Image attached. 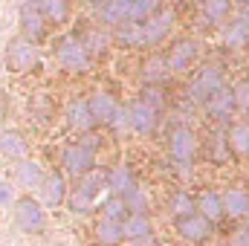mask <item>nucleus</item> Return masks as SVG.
I'll use <instances>...</instances> for the list:
<instances>
[{
  "instance_id": "nucleus-41",
  "label": "nucleus",
  "mask_w": 249,
  "mask_h": 246,
  "mask_svg": "<svg viewBox=\"0 0 249 246\" xmlns=\"http://www.w3.org/2000/svg\"><path fill=\"white\" fill-rule=\"evenodd\" d=\"M130 246H160V241L151 235V238H142V241H130Z\"/></svg>"
},
{
  "instance_id": "nucleus-15",
  "label": "nucleus",
  "mask_w": 249,
  "mask_h": 246,
  "mask_svg": "<svg viewBox=\"0 0 249 246\" xmlns=\"http://www.w3.org/2000/svg\"><path fill=\"white\" fill-rule=\"evenodd\" d=\"M203 107L209 110L212 119H217V122H229V119L238 113V107H235V96H232V87L226 84V87L214 90V93L203 102Z\"/></svg>"
},
{
  "instance_id": "nucleus-27",
  "label": "nucleus",
  "mask_w": 249,
  "mask_h": 246,
  "mask_svg": "<svg viewBox=\"0 0 249 246\" xmlns=\"http://www.w3.org/2000/svg\"><path fill=\"white\" fill-rule=\"evenodd\" d=\"M38 12L47 23H67L70 20V0H35Z\"/></svg>"
},
{
  "instance_id": "nucleus-46",
  "label": "nucleus",
  "mask_w": 249,
  "mask_h": 246,
  "mask_svg": "<svg viewBox=\"0 0 249 246\" xmlns=\"http://www.w3.org/2000/svg\"><path fill=\"white\" fill-rule=\"evenodd\" d=\"M160 246H165V244H160Z\"/></svg>"
},
{
  "instance_id": "nucleus-24",
  "label": "nucleus",
  "mask_w": 249,
  "mask_h": 246,
  "mask_svg": "<svg viewBox=\"0 0 249 246\" xmlns=\"http://www.w3.org/2000/svg\"><path fill=\"white\" fill-rule=\"evenodd\" d=\"M223 136H226V145H229L232 157H241V159H247V157H249V122H235V124H229V130H226Z\"/></svg>"
},
{
  "instance_id": "nucleus-11",
  "label": "nucleus",
  "mask_w": 249,
  "mask_h": 246,
  "mask_svg": "<svg viewBox=\"0 0 249 246\" xmlns=\"http://www.w3.org/2000/svg\"><path fill=\"white\" fill-rule=\"evenodd\" d=\"M67 191H70V185H67L64 171H50V174H44V180L38 185V203L44 209H58L67 200Z\"/></svg>"
},
{
  "instance_id": "nucleus-29",
  "label": "nucleus",
  "mask_w": 249,
  "mask_h": 246,
  "mask_svg": "<svg viewBox=\"0 0 249 246\" xmlns=\"http://www.w3.org/2000/svg\"><path fill=\"white\" fill-rule=\"evenodd\" d=\"M223 44H226L229 50L249 47V26L241 20V18H235V20L226 23V29H223Z\"/></svg>"
},
{
  "instance_id": "nucleus-31",
  "label": "nucleus",
  "mask_w": 249,
  "mask_h": 246,
  "mask_svg": "<svg viewBox=\"0 0 249 246\" xmlns=\"http://www.w3.org/2000/svg\"><path fill=\"white\" fill-rule=\"evenodd\" d=\"M197 211V200L188 194V191H174L168 197V214L177 220V217H186V214H194Z\"/></svg>"
},
{
  "instance_id": "nucleus-40",
  "label": "nucleus",
  "mask_w": 249,
  "mask_h": 246,
  "mask_svg": "<svg viewBox=\"0 0 249 246\" xmlns=\"http://www.w3.org/2000/svg\"><path fill=\"white\" fill-rule=\"evenodd\" d=\"M29 110H32V116H35V113H41V116H38L41 122H47V116H53V107H50V102H47L44 96L32 99V102H29Z\"/></svg>"
},
{
  "instance_id": "nucleus-44",
  "label": "nucleus",
  "mask_w": 249,
  "mask_h": 246,
  "mask_svg": "<svg viewBox=\"0 0 249 246\" xmlns=\"http://www.w3.org/2000/svg\"><path fill=\"white\" fill-rule=\"evenodd\" d=\"M238 3H241V6H249V0H238Z\"/></svg>"
},
{
  "instance_id": "nucleus-10",
  "label": "nucleus",
  "mask_w": 249,
  "mask_h": 246,
  "mask_svg": "<svg viewBox=\"0 0 249 246\" xmlns=\"http://www.w3.org/2000/svg\"><path fill=\"white\" fill-rule=\"evenodd\" d=\"M197 55H200V44L194 38H180V41H174L168 47L165 64H168L171 72H188L194 67V61H197Z\"/></svg>"
},
{
  "instance_id": "nucleus-1",
  "label": "nucleus",
  "mask_w": 249,
  "mask_h": 246,
  "mask_svg": "<svg viewBox=\"0 0 249 246\" xmlns=\"http://www.w3.org/2000/svg\"><path fill=\"white\" fill-rule=\"evenodd\" d=\"M107 188V174L105 171H99V168H93V171H87L84 177H78V183L72 185V191H67V209L72 211V214H78V217H84V214H90L93 209H96V203H99V194Z\"/></svg>"
},
{
  "instance_id": "nucleus-33",
  "label": "nucleus",
  "mask_w": 249,
  "mask_h": 246,
  "mask_svg": "<svg viewBox=\"0 0 249 246\" xmlns=\"http://www.w3.org/2000/svg\"><path fill=\"white\" fill-rule=\"evenodd\" d=\"M162 9V0H130V23H142Z\"/></svg>"
},
{
  "instance_id": "nucleus-12",
  "label": "nucleus",
  "mask_w": 249,
  "mask_h": 246,
  "mask_svg": "<svg viewBox=\"0 0 249 246\" xmlns=\"http://www.w3.org/2000/svg\"><path fill=\"white\" fill-rule=\"evenodd\" d=\"M124 113H127V127H130V130H136L139 136L154 133V130H157V124H160V110H154V107H151V105H145L142 99L130 102V105L124 107Z\"/></svg>"
},
{
  "instance_id": "nucleus-36",
  "label": "nucleus",
  "mask_w": 249,
  "mask_h": 246,
  "mask_svg": "<svg viewBox=\"0 0 249 246\" xmlns=\"http://www.w3.org/2000/svg\"><path fill=\"white\" fill-rule=\"evenodd\" d=\"M110 35H113V41L122 44V47H139V23H122V26H116Z\"/></svg>"
},
{
  "instance_id": "nucleus-6",
  "label": "nucleus",
  "mask_w": 249,
  "mask_h": 246,
  "mask_svg": "<svg viewBox=\"0 0 249 246\" xmlns=\"http://www.w3.org/2000/svg\"><path fill=\"white\" fill-rule=\"evenodd\" d=\"M177 23V15L171 9H160L148 20L139 23V47H160L171 38V29Z\"/></svg>"
},
{
  "instance_id": "nucleus-35",
  "label": "nucleus",
  "mask_w": 249,
  "mask_h": 246,
  "mask_svg": "<svg viewBox=\"0 0 249 246\" xmlns=\"http://www.w3.org/2000/svg\"><path fill=\"white\" fill-rule=\"evenodd\" d=\"M209 157H212V162H217V165H226L229 159H235L232 151H229V145H226V136H223V133H214V136L209 139Z\"/></svg>"
},
{
  "instance_id": "nucleus-16",
  "label": "nucleus",
  "mask_w": 249,
  "mask_h": 246,
  "mask_svg": "<svg viewBox=\"0 0 249 246\" xmlns=\"http://www.w3.org/2000/svg\"><path fill=\"white\" fill-rule=\"evenodd\" d=\"M136 185H139L136 171H133V165H127V162H119V165H113V168L107 171V191L116 194V197H124V194L133 191Z\"/></svg>"
},
{
  "instance_id": "nucleus-9",
  "label": "nucleus",
  "mask_w": 249,
  "mask_h": 246,
  "mask_svg": "<svg viewBox=\"0 0 249 246\" xmlns=\"http://www.w3.org/2000/svg\"><path fill=\"white\" fill-rule=\"evenodd\" d=\"M174 232L186 241V244H194V246H200V244H206L209 238H212V232H214V223H209L203 214H186V217H177L174 220Z\"/></svg>"
},
{
  "instance_id": "nucleus-7",
  "label": "nucleus",
  "mask_w": 249,
  "mask_h": 246,
  "mask_svg": "<svg viewBox=\"0 0 249 246\" xmlns=\"http://www.w3.org/2000/svg\"><path fill=\"white\" fill-rule=\"evenodd\" d=\"M220 87H226V72H223V64H206L200 72H197V78L188 84L186 96L188 102H194V105H203L214 90H220Z\"/></svg>"
},
{
  "instance_id": "nucleus-17",
  "label": "nucleus",
  "mask_w": 249,
  "mask_h": 246,
  "mask_svg": "<svg viewBox=\"0 0 249 246\" xmlns=\"http://www.w3.org/2000/svg\"><path fill=\"white\" fill-rule=\"evenodd\" d=\"M44 174H47V171H44L41 162L32 159V157H23V159L15 162V185H20V188H26V191L38 188L41 180H44Z\"/></svg>"
},
{
  "instance_id": "nucleus-30",
  "label": "nucleus",
  "mask_w": 249,
  "mask_h": 246,
  "mask_svg": "<svg viewBox=\"0 0 249 246\" xmlns=\"http://www.w3.org/2000/svg\"><path fill=\"white\" fill-rule=\"evenodd\" d=\"M96 241H99V246H119L124 241L122 235V223H113V220H99L96 223Z\"/></svg>"
},
{
  "instance_id": "nucleus-23",
  "label": "nucleus",
  "mask_w": 249,
  "mask_h": 246,
  "mask_svg": "<svg viewBox=\"0 0 249 246\" xmlns=\"http://www.w3.org/2000/svg\"><path fill=\"white\" fill-rule=\"evenodd\" d=\"M78 38H81V44H84V50H87L90 58H93V55H105V53L110 50V44H113L110 29H102V26H93V29H87V32L78 35Z\"/></svg>"
},
{
  "instance_id": "nucleus-18",
  "label": "nucleus",
  "mask_w": 249,
  "mask_h": 246,
  "mask_svg": "<svg viewBox=\"0 0 249 246\" xmlns=\"http://www.w3.org/2000/svg\"><path fill=\"white\" fill-rule=\"evenodd\" d=\"M220 200H223V211H226V217L244 220V217L249 214V191L247 188H241V185H229V188L220 194Z\"/></svg>"
},
{
  "instance_id": "nucleus-14",
  "label": "nucleus",
  "mask_w": 249,
  "mask_h": 246,
  "mask_svg": "<svg viewBox=\"0 0 249 246\" xmlns=\"http://www.w3.org/2000/svg\"><path fill=\"white\" fill-rule=\"evenodd\" d=\"M20 35L35 41V44H41V38L47 35V20L41 18L35 0H23L20 3Z\"/></svg>"
},
{
  "instance_id": "nucleus-38",
  "label": "nucleus",
  "mask_w": 249,
  "mask_h": 246,
  "mask_svg": "<svg viewBox=\"0 0 249 246\" xmlns=\"http://www.w3.org/2000/svg\"><path fill=\"white\" fill-rule=\"evenodd\" d=\"M232 96H235V107L241 110V113H249V84H235L232 87Z\"/></svg>"
},
{
  "instance_id": "nucleus-3",
  "label": "nucleus",
  "mask_w": 249,
  "mask_h": 246,
  "mask_svg": "<svg viewBox=\"0 0 249 246\" xmlns=\"http://www.w3.org/2000/svg\"><path fill=\"white\" fill-rule=\"evenodd\" d=\"M12 220H15V226H18L20 232L38 235V232H44V226H47V209H44L32 194H23V197H18L15 206H12Z\"/></svg>"
},
{
  "instance_id": "nucleus-28",
  "label": "nucleus",
  "mask_w": 249,
  "mask_h": 246,
  "mask_svg": "<svg viewBox=\"0 0 249 246\" xmlns=\"http://www.w3.org/2000/svg\"><path fill=\"white\" fill-rule=\"evenodd\" d=\"M232 6H235V0H203L200 3V12H203V18L209 20V23H226L229 20V15H232Z\"/></svg>"
},
{
  "instance_id": "nucleus-22",
  "label": "nucleus",
  "mask_w": 249,
  "mask_h": 246,
  "mask_svg": "<svg viewBox=\"0 0 249 246\" xmlns=\"http://www.w3.org/2000/svg\"><path fill=\"white\" fill-rule=\"evenodd\" d=\"M197 214H203L209 223H220V220L226 217V211H223V200H220V191L206 188V191L197 197Z\"/></svg>"
},
{
  "instance_id": "nucleus-21",
  "label": "nucleus",
  "mask_w": 249,
  "mask_h": 246,
  "mask_svg": "<svg viewBox=\"0 0 249 246\" xmlns=\"http://www.w3.org/2000/svg\"><path fill=\"white\" fill-rule=\"evenodd\" d=\"M64 116H67V124H70L72 130H78V133H90V130H96V119L90 116V110H87V102H84V99L70 102V105H67V110H64Z\"/></svg>"
},
{
  "instance_id": "nucleus-19",
  "label": "nucleus",
  "mask_w": 249,
  "mask_h": 246,
  "mask_svg": "<svg viewBox=\"0 0 249 246\" xmlns=\"http://www.w3.org/2000/svg\"><path fill=\"white\" fill-rule=\"evenodd\" d=\"M99 18L110 29H116L122 23H130V0H105V3H99Z\"/></svg>"
},
{
  "instance_id": "nucleus-8",
  "label": "nucleus",
  "mask_w": 249,
  "mask_h": 246,
  "mask_svg": "<svg viewBox=\"0 0 249 246\" xmlns=\"http://www.w3.org/2000/svg\"><path fill=\"white\" fill-rule=\"evenodd\" d=\"M61 165L64 171L70 174V177H84L87 171H93L96 168V151H90L87 145H81V142H72V145H67L61 154Z\"/></svg>"
},
{
  "instance_id": "nucleus-42",
  "label": "nucleus",
  "mask_w": 249,
  "mask_h": 246,
  "mask_svg": "<svg viewBox=\"0 0 249 246\" xmlns=\"http://www.w3.org/2000/svg\"><path fill=\"white\" fill-rule=\"evenodd\" d=\"M238 18H241V20H244V23L249 26V6H241V12H238Z\"/></svg>"
},
{
  "instance_id": "nucleus-39",
  "label": "nucleus",
  "mask_w": 249,
  "mask_h": 246,
  "mask_svg": "<svg viewBox=\"0 0 249 246\" xmlns=\"http://www.w3.org/2000/svg\"><path fill=\"white\" fill-rule=\"evenodd\" d=\"M15 185L9 183V180H0V209H12L15 206Z\"/></svg>"
},
{
  "instance_id": "nucleus-20",
  "label": "nucleus",
  "mask_w": 249,
  "mask_h": 246,
  "mask_svg": "<svg viewBox=\"0 0 249 246\" xmlns=\"http://www.w3.org/2000/svg\"><path fill=\"white\" fill-rule=\"evenodd\" d=\"M26 151H29V145H26V139H23L20 130H15V127H0V154H3L6 159H23Z\"/></svg>"
},
{
  "instance_id": "nucleus-25",
  "label": "nucleus",
  "mask_w": 249,
  "mask_h": 246,
  "mask_svg": "<svg viewBox=\"0 0 249 246\" xmlns=\"http://www.w3.org/2000/svg\"><path fill=\"white\" fill-rule=\"evenodd\" d=\"M122 235H124V241H142V238H151V235H154L151 214H127V217L122 220Z\"/></svg>"
},
{
  "instance_id": "nucleus-45",
  "label": "nucleus",
  "mask_w": 249,
  "mask_h": 246,
  "mask_svg": "<svg viewBox=\"0 0 249 246\" xmlns=\"http://www.w3.org/2000/svg\"><path fill=\"white\" fill-rule=\"evenodd\" d=\"M244 220H247V223H249V214H247V217H244Z\"/></svg>"
},
{
  "instance_id": "nucleus-4",
  "label": "nucleus",
  "mask_w": 249,
  "mask_h": 246,
  "mask_svg": "<svg viewBox=\"0 0 249 246\" xmlns=\"http://www.w3.org/2000/svg\"><path fill=\"white\" fill-rule=\"evenodd\" d=\"M168 154H171V162L180 171H191L194 168V159H197V133L188 124H177L171 130V136H168Z\"/></svg>"
},
{
  "instance_id": "nucleus-2",
  "label": "nucleus",
  "mask_w": 249,
  "mask_h": 246,
  "mask_svg": "<svg viewBox=\"0 0 249 246\" xmlns=\"http://www.w3.org/2000/svg\"><path fill=\"white\" fill-rule=\"evenodd\" d=\"M3 64H6V70H9L12 75L32 72V70L41 64V50H38V44H35V41H29V38L18 35V38H12V41H9L6 55H3Z\"/></svg>"
},
{
  "instance_id": "nucleus-32",
  "label": "nucleus",
  "mask_w": 249,
  "mask_h": 246,
  "mask_svg": "<svg viewBox=\"0 0 249 246\" xmlns=\"http://www.w3.org/2000/svg\"><path fill=\"white\" fill-rule=\"evenodd\" d=\"M122 200H124L127 214H148V209H151V197H148V191L139 188V185H136L133 191H127Z\"/></svg>"
},
{
  "instance_id": "nucleus-43",
  "label": "nucleus",
  "mask_w": 249,
  "mask_h": 246,
  "mask_svg": "<svg viewBox=\"0 0 249 246\" xmlns=\"http://www.w3.org/2000/svg\"><path fill=\"white\" fill-rule=\"evenodd\" d=\"M238 244H241V246H249V226L244 229V232H241V238H238Z\"/></svg>"
},
{
  "instance_id": "nucleus-47",
  "label": "nucleus",
  "mask_w": 249,
  "mask_h": 246,
  "mask_svg": "<svg viewBox=\"0 0 249 246\" xmlns=\"http://www.w3.org/2000/svg\"><path fill=\"white\" fill-rule=\"evenodd\" d=\"M247 84H249V78H247Z\"/></svg>"
},
{
  "instance_id": "nucleus-5",
  "label": "nucleus",
  "mask_w": 249,
  "mask_h": 246,
  "mask_svg": "<svg viewBox=\"0 0 249 246\" xmlns=\"http://www.w3.org/2000/svg\"><path fill=\"white\" fill-rule=\"evenodd\" d=\"M55 58H58V67H61L64 72H72V75H84L93 67V58L87 55V50H84V44H81L78 35L61 38V44L55 50Z\"/></svg>"
},
{
  "instance_id": "nucleus-37",
  "label": "nucleus",
  "mask_w": 249,
  "mask_h": 246,
  "mask_svg": "<svg viewBox=\"0 0 249 246\" xmlns=\"http://www.w3.org/2000/svg\"><path fill=\"white\" fill-rule=\"evenodd\" d=\"M145 105H151L154 110H165V105H168V99H165V90L160 87V84H145V90H142V96H139Z\"/></svg>"
},
{
  "instance_id": "nucleus-13",
  "label": "nucleus",
  "mask_w": 249,
  "mask_h": 246,
  "mask_svg": "<svg viewBox=\"0 0 249 246\" xmlns=\"http://www.w3.org/2000/svg\"><path fill=\"white\" fill-rule=\"evenodd\" d=\"M84 102H87V110H90V116L96 119V124H110L116 119V113H119V102H116V96L107 93V90H96V93H90Z\"/></svg>"
},
{
  "instance_id": "nucleus-26",
  "label": "nucleus",
  "mask_w": 249,
  "mask_h": 246,
  "mask_svg": "<svg viewBox=\"0 0 249 246\" xmlns=\"http://www.w3.org/2000/svg\"><path fill=\"white\" fill-rule=\"evenodd\" d=\"M168 75H171V70H168V64H165V55H148L145 61H142V81L145 84H165L168 81Z\"/></svg>"
},
{
  "instance_id": "nucleus-34",
  "label": "nucleus",
  "mask_w": 249,
  "mask_h": 246,
  "mask_svg": "<svg viewBox=\"0 0 249 246\" xmlns=\"http://www.w3.org/2000/svg\"><path fill=\"white\" fill-rule=\"evenodd\" d=\"M102 217H105V220H113V223H122L124 217H127V209H124L122 197H116V194L105 197V200H102Z\"/></svg>"
}]
</instances>
